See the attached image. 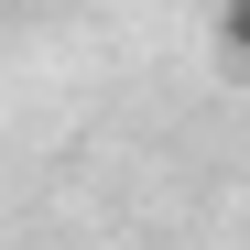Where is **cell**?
Returning a JSON list of instances; mask_svg holds the SVG:
<instances>
[{
  "mask_svg": "<svg viewBox=\"0 0 250 250\" xmlns=\"http://www.w3.org/2000/svg\"><path fill=\"white\" fill-rule=\"evenodd\" d=\"M218 44H229V55L250 65V0H229V11H218Z\"/></svg>",
  "mask_w": 250,
  "mask_h": 250,
  "instance_id": "6da1fadb",
  "label": "cell"
}]
</instances>
